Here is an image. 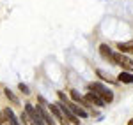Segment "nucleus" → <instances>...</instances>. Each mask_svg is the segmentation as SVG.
Segmentation results:
<instances>
[{"instance_id": "1", "label": "nucleus", "mask_w": 133, "mask_h": 125, "mask_svg": "<svg viewBox=\"0 0 133 125\" xmlns=\"http://www.w3.org/2000/svg\"><path fill=\"white\" fill-rule=\"evenodd\" d=\"M89 90H91V92H94L96 95H99V97H101L107 104L114 101V92L108 88V86H105L103 83H91V85H89Z\"/></svg>"}, {"instance_id": "2", "label": "nucleus", "mask_w": 133, "mask_h": 125, "mask_svg": "<svg viewBox=\"0 0 133 125\" xmlns=\"http://www.w3.org/2000/svg\"><path fill=\"white\" fill-rule=\"evenodd\" d=\"M59 99H61L62 102H64V104L68 106V107H69V109H71V111H73V113H75L76 116H80V118H87V111L83 109L82 106H78L76 102L69 101V99H68V97H66L64 94H62V92H59Z\"/></svg>"}, {"instance_id": "3", "label": "nucleus", "mask_w": 133, "mask_h": 125, "mask_svg": "<svg viewBox=\"0 0 133 125\" xmlns=\"http://www.w3.org/2000/svg\"><path fill=\"white\" fill-rule=\"evenodd\" d=\"M112 63L121 65L124 71H128V72H131V71H133V62L126 56V55H123V53H114V55H112Z\"/></svg>"}, {"instance_id": "4", "label": "nucleus", "mask_w": 133, "mask_h": 125, "mask_svg": "<svg viewBox=\"0 0 133 125\" xmlns=\"http://www.w3.org/2000/svg\"><path fill=\"white\" fill-rule=\"evenodd\" d=\"M55 104L59 106V109L62 111L64 118H68V120H69L71 123H75V125H78V123H80V120L76 118V115H75V113H73V111H71V109H69V107H68L66 104H64V102H55Z\"/></svg>"}, {"instance_id": "5", "label": "nucleus", "mask_w": 133, "mask_h": 125, "mask_svg": "<svg viewBox=\"0 0 133 125\" xmlns=\"http://www.w3.org/2000/svg\"><path fill=\"white\" fill-rule=\"evenodd\" d=\"M69 95H71V99H73V102H76L78 106H82V107H85V109H89L91 107V102L83 97V95H80L76 90H71L69 92Z\"/></svg>"}, {"instance_id": "6", "label": "nucleus", "mask_w": 133, "mask_h": 125, "mask_svg": "<svg viewBox=\"0 0 133 125\" xmlns=\"http://www.w3.org/2000/svg\"><path fill=\"white\" fill-rule=\"evenodd\" d=\"M4 118H5V122L9 125H21L20 120H18V116L14 115V111H12L11 107H5V109H4Z\"/></svg>"}, {"instance_id": "7", "label": "nucleus", "mask_w": 133, "mask_h": 125, "mask_svg": "<svg viewBox=\"0 0 133 125\" xmlns=\"http://www.w3.org/2000/svg\"><path fill=\"white\" fill-rule=\"evenodd\" d=\"M85 99H87V101H89L91 104L98 106V107H103V106L107 104V102L103 101V99H101V97H99V95H96V94H94V92H91V90L87 92V95H85Z\"/></svg>"}, {"instance_id": "8", "label": "nucleus", "mask_w": 133, "mask_h": 125, "mask_svg": "<svg viewBox=\"0 0 133 125\" xmlns=\"http://www.w3.org/2000/svg\"><path fill=\"white\" fill-rule=\"evenodd\" d=\"M117 49L123 55H133V41H126V42H117Z\"/></svg>"}, {"instance_id": "9", "label": "nucleus", "mask_w": 133, "mask_h": 125, "mask_svg": "<svg viewBox=\"0 0 133 125\" xmlns=\"http://www.w3.org/2000/svg\"><path fill=\"white\" fill-rule=\"evenodd\" d=\"M99 55H101L103 58H107L108 62L112 63V55H114V51L108 48V46H107V44H101V46H99Z\"/></svg>"}, {"instance_id": "10", "label": "nucleus", "mask_w": 133, "mask_h": 125, "mask_svg": "<svg viewBox=\"0 0 133 125\" xmlns=\"http://www.w3.org/2000/svg\"><path fill=\"white\" fill-rule=\"evenodd\" d=\"M121 83H126V85H130L133 83V72H128V71H123V72L119 74V78H117Z\"/></svg>"}, {"instance_id": "11", "label": "nucleus", "mask_w": 133, "mask_h": 125, "mask_svg": "<svg viewBox=\"0 0 133 125\" xmlns=\"http://www.w3.org/2000/svg\"><path fill=\"white\" fill-rule=\"evenodd\" d=\"M20 116H21V122H23V125H37V123H36V122L30 118V116H29V113H27V111H23Z\"/></svg>"}, {"instance_id": "12", "label": "nucleus", "mask_w": 133, "mask_h": 125, "mask_svg": "<svg viewBox=\"0 0 133 125\" xmlns=\"http://www.w3.org/2000/svg\"><path fill=\"white\" fill-rule=\"evenodd\" d=\"M4 94H5V97L9 99V101L12 102V104H18V106H20V101H18V97H16V95L12 94V92H11L9 88H5V90H4Z\"/></svg>"}, {"instance_id": "13", "label": "nucleus", "mask_w": 133, "mask_h": 125, "mask_svg": "<svg viewBox=\"0 0 133 125\" xmlns=\"http://www.w3.org/2000/svg\"><path fill=\"white\" fill-rule=\"evenodd\" d=\"M18 88L21 90V94H25V95H29V94H30V90H29V86H27L25 83H18Z\"/></svg>"}, {"instance_id": "14", "label": "nucleus", "mask_w": 133, "mask_h": 125, "mask_svg": "<svg viewBox=\"0 0 133 125\" xmlns=\"http://www.w3.org/2000/svg\"><path fill=\"white\" fill-rule=\"evenodd\" d=\"M96 74H98V76H99V78H103V79H107V81H112V79H110V78H108V74H105V72H103V71H99V69H98V71H96Z\"/></svg>"}, {"instance_id": "15", "label": "nucleus", "mask_w": 133, "mask_h": 125, "mask_svg": "<svg viewBox=\"0 0 133 125\" xmlns=\"http://www.w3.org/2000/svg\"><path fill=\"white\" fill-rule=\"evenodd\" d=\"M4 123V113H2V111H0V125Z\"/></svg>"}, {"instance_id": "16", "label": "nucleus", "mask_w": 133, "mask_h": 125, "mask_svg": "<svg viewBox=\"0 0 133 125\" xmlns=\"http://www.w3.org/2000/svg\"><path fill=\"white\" fill-rule=\"evenodd\" d=\"M128 125H133V120H130V122H128Z\"/></svg>"}, {"instance_id": "17", "label": "nucleus", "mask_w": 133, "mask_h": 125, "mask_svg": "<svg viewBox=\"0 0 133 125\" xmlns=\"http://www.w3.org/2000/svg\"><path fill=\"white\" fill-rule=\"evenodd\" d=\"M2 125H9V123H7V122H4V123H2Z\"/></svg>"}]
</instances>
